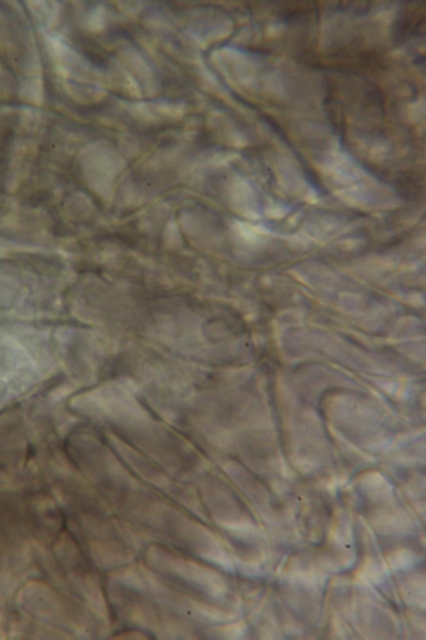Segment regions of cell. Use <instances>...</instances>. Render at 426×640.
<instances>
[{"label":"cell","mask_w":426,"mask_h":640,"mask_svg":"<svg viewBox=\"0 0 426 640\" xmlns=\"http://www.w3.org/2000/svg\"><path fill=\"white\" fill-rule=\"evenodd\" d=\"M424 8L419 7H410L404 10L402 15H400L399 24L396 28V33L400 35V39L407 38L409 35H414L419 31L421 25L420 21L425 20V15H420Z\"/></svg>","instance_id":"1"}]
</instances>
